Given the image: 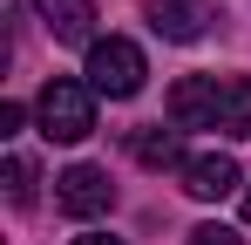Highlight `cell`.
<instances>
[{
	"mask_svg": "<svg viewBox=\"0 0 251 245\" xmlns=\"http://www.w3.org/2000/svg\"><path fill=\"white\" fill-rule=\"evenodd\" d=\"M170 122L176 129L251 136V82L245 75H183L170 89Z\"/></svg>",
	"mask_w": 251,
	"mask_h": 245,
	"instance_id": "6da1fadb",
	"label": "cell"
},
{
	"mask_svg": "<svg viewBox=\"0 0 251 245\" xmlns=\"http://www.w3.org/2000/svg\"><path fill=\"white\" fill-rule=\"evenodd\" d=\"M34 116H41L48 143H82L88 129H95V89L75 82V75H54L41 89V102H34Z\"/></svg>",
	"mask_w": 251,
	"mask_h": 245,
	"instance_id": "7a4b0ae2",
	"label": "cell"
},
{
	"mask_svg": "<svg viewBox=\"0 0 251 245\" xmlns=\"http://www.w3.org/2000/svg\"><path fill=\"white\" fill-rule=\"evenodd\" d=\"M143 75H150V68H143V48L129 34H102L88 48V89H95V95H116V102H123V95L143 89Z\"/></svg>",
	"mask_w": 251,
	"mask_h": 245,
	"instance_id": "3957f363",
	"label": "cell"
},
{
	"mask_svg": "<svg viewBox=\"0 0 251 245\" xmlns=\"http://www.w3.org/2000/svg\"><path fill=\"white\" fill-rule=\"evenodd\" d=\"M54 204H61L68 218H102V211L116 204V184H109V170L75 163V170H61V177H54Z\"/></svg>",
	"mask_w": 251,
	"mask_h": 245,
	"instance_id": "277c9868",
	"label": "cell"
},
{
	"mask_svg": "<svg viewBox=\"0 0 251 245\" xmlns=\"http://www.w3.org/2000/svg\"><path fill=\"white\" fill-rule=\"evenodd\" d=\"M238 184H245V170H238V157H224V150H204V157L183 163V191H190V198H204V204L231 198Z\"/></svg>",
	"mask_w": 251,
	"mask_h": 245,
	"instance_id": "5b68a950",
	"label": "cell"
},
{
	"mask_svg": "<svg viewBox=\"0 0 251 245\" xmlns=\"http://www.w3.org/2000/svg\"><path fill=\"white\" fill-rule=\"evenodd\" d=\"M143 14H150V28H156L163 41H197L204 21H210L204 0H143Z\"/></svg>",
	"mask_w": 251,
	"mask_h": 245,
	"instance_id": "8992f818",
	"label": "cell"
},
{
	"mask_svg": "<svg viewBox=\"0 0 251 245\" xmlns=\"http://www.w3.org/2000/svg\"><path fill=\"white\" fill-rule=\"evenodd\" d=\"M41 7V28L54 41H88L95 48V0H34Z\"/></svg>",
	"mask_w": 251,
	"mask_h": 245,
	"instance_id": "52a82bcc",
	"label": "cell"
},
{
	"mask_svg": "<svg viewBox=\"0 0 251 245\" xmlns=\"http://www.w3.org/2000/svg\"><path fill=\"white\" fill-rule=\"evenodd\" d=\"M129 150H136V163H150V170H170V163H176V170H183V143H176V129H163V122H150V129H136V136H129Z\"/></svg>",
	"mask_w": 251,
	"mask_h": 245,
	"instance_id": "ba28073f",
	"label": "cell"
},
{
	"mask_svg": "<svg viewBox=\"0 0 251 245\" xmlns=\"http://www.w3.org/2000/svg\"><path fill=\"white\" fill-rule=\"evenodd\" d=\"M0 184H7V204H34V163H27V157H7Z\"/></svg>",
	"mask_w": 251,
	"mask_h": 245,
	"instance_id": "9c48e42d",
	"label": "cell"
},
{
	"mask_svg": "<svg viewBox=\"0 0 251 245\" xmlns=\"http://www.w3.org/2000/svg\"><path fill=\"white\" fill-rule=\"evenodd\" d=\"M183 245H245V239H238V232H224V225H197Z\"/></svg>",
	"mask_w": 251,
	"mask_h": 245,
	"instance_id": "30bf717a",
	"label": "cell"
},
{
	"mask_svg": "<svg viewBox=\"0 0 251 245\" xmlns=\"http://www.w3.org/2000/svg\"><path fill=\"white\" fill-rule=\"evenodd\" d=\"M75 245H123V239H102V232H88V239H75Z\"/></svg>",
	"mask_w": 251,
	"mask_h": 245,
	"instance_id": "8fae6325",
	"label": "cell"
},
{
	"mask_svg": "<svg viewBox=\"0 0 251 245\" xmlns=\"http://www.w3.org/2000/svg\"><path fill=\"white\" fill-rule=\"evenodd\" d=\"M245 218H251V184H245Z\"/></svg>",
	"mask_w": 251,
	"mask_h": 245,
	"instance_id": "7c38bea8",
	"label": "cell"
}]
</instances>
